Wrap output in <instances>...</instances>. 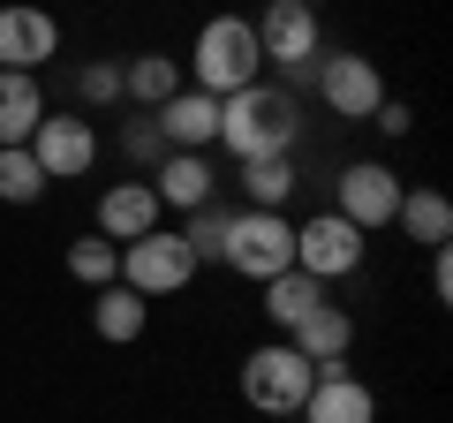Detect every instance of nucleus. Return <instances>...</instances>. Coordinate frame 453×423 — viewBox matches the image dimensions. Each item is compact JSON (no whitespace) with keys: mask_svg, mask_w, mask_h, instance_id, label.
I'll list each match as a JSON object with an SVG mask.
<instances>
[{"mask_svg":"<svg viewBox=\"0 0 453 423\" xmlns=\"http://www.w3.org/2000/svg\"><path fill=\"white\" fill-rule=\"evenodd\" d=\"M280 423H295V416H280Z\"/></svg>","mask_w":453,"mask_h":423,"instance_id":"obj_31","label":"nucleus"},{"mask_svg":"<svg viewBox=\"0 0 453 423\" xmlns=\"http://www.w3.org/2000/svg\"><path fill=\"white\" fill-rule=\"evenodd\" d=\"M53 53H61V23H53L38 0H8V8H0V68L31 76V68L53 61Z\"/></svg>","mask_w":453,"mask_h":423,"instance_id":"obj_12","label":"nucleus"},{"mask_svg":"<svg viewBox=\"0 0 453 423\" xmlns=\"http://www.w3.org/2000/svg\"><path fill=\"white\" fill-rule=\"evenodd\" d=\"M295 423H378V393L363 386V378H348V371H340V378H318Z\"/></svg>","mask_w":453,"mask_h":423,"instance_id":"obj_16","label":"nucleus"},{"mask_svg":"<svg viewBox=\"0 0 453 423\" xmlns=\"http://www.w3.org/2000/svg\"><path fill=\"white\" fill-rule=\"evenodd\" d=\"M23 151L38 159V174H46V181H76V174H91V166H98V129L83 114H46Z\"/></svg>","mask_w":453,"mask_h":423,"instance_id":"obj_7","label":"nucleus"},{"mask_svg":"<svg viewBox=\"0 0 453 423\" xmlns=\"http://www.w3.org/2000/svg\"><path fill=\"white\" fill-rule=\"evenodd\" d=\"M393 227H408V242H423V250H446V242H453V204H446V189H408L401 212H393Z\"/></svg>","mask_w":453,"mask_h":423,"instance_id":"obj_18","label":"nucleus"},{"mask_svg":"<svg viewBox=\"0 0 453 423\" xmlns=\"http://www.w3.org/2000/svg\"><path fill=\"white\" fill-rule=\"evenodd\" d=\"M151 121H159V144H166V151H204V144H219V98H211V91H174Z\"/></svg>","mask_w":453,"mask_h":423,"instance_id":"obj_13","label":"nucleus"},{"mask_svg":"<svg viewBox=\"0 0 453 423\" xmlns=\"http://www.w3.org/2000/svg\"><path fill=\"white\" fill-rule=\"evenodd\" d=\"M257 68H265V53H257L250 16H211L204 31H196V53H189L196 91L226 98V91H242V83H257Z\"/></svg>","mask_w":453,"mask_h":423,"instance_id":"obj_2","label":"nucleus"},{"mask_svg":"<svg viewBox=\"0 0 453 423\" xmlns=\"http://www.w3.org/2000/svg\"><path fill=\"white\" fill-rule=\"evenodd\" d=\"M121 151H129V159H144V166H159L166 159V144H159V121H129V129H121Z\"/></svg>","mask_w":453,"mask_h":423,"instance_id":"obj_26","label":"nucleus"},{"mask_svg":"<svg viewBox=\"0 0 453 423\" xmlns=\"http://www.w3.org/2000/svg\"><path fill=\"white\" fill-rule=\"evenodd\" d=\"M295 265H303L310 280H340L363 265V227H348L340 212H318V219H303L295 227Z\"/></svg>","mask_w":453,"mask_h":423,"instance_id":"obj_10","label":"nucleus"},{"mask_svg":"<svg viewBox=\"0 0 453 423\" xmlns=\"http://www.w3.org/2000/svg\"><path fill=\"white\" fill-rule=\"evenodd\" d=\"M91 326H98V341H144V326H151V303L136 288H98V303H91Z\"/></svg>","mask_w":453,"mask_h":423,"instance_id":"obj_19","label":"nucleus"},{"mask_svg":"<svg viewBox=\"0 0 453 423\" xmlns=\"http://www.w3.org/2000/svg\"><path fill=\"white\" fill-rule=\"evenodd\" d=\"M431 295H438V303L453 295V258H446V250H431Z\"/></svg>","mask_w":453,"mask_h":423,"instance_id":"obj_29","label":"nucleus"},{"mask_svg":"<svg viewBox=\"0 0 453 423\" xmlns=\"http://www.w3.org/2000/svg\"><path fill=\"white\" fill-rule=\"evenodd\" d=\"M378 129H386V136H408V129H416V114H408V98H378Z\"/></svg>","mask_w":453,"mask_h":423,"instance_id":"obj_28","label":"nucleus"},{"mask_svg":"<svg viewBox=\"0 0 453 423\" xmlns=\"http://www.w3.org/2000/svg\"><path fill=\"white\" fill-rule=\"evenodd\" d=\"M401 174H393V166H378V159H356L348 166V174H340V219H348V227H393V212H401Z\"/></svg>","mask_w":453,"mask_h":423,"instance_id":"obj_9","label":"nucleus"},{"mask_svg":"<svg viewBox=\"0 0 453 423\" xmlns=\"http://www.w3.org/2000/svg\"><path fill=\"white\" fill-rule=\"evenodd\" d=\"M303 8H318V0H303Z\"/></svg>","mask_w":453,"mask_h":423,"instance_id":"obj_30","label":"nucleus"},{"mask_svg":"<svg viewBox=\"0 0 453 423\" xmlns=\"http://www.w3.org/2000/svg\"><path fill=\"white\" fill-rule=\"evenodd\" d=\"M288 348L318 378H340V371H348V348H356V318H348L340 303H318L310 318H295V326H288Z\"/></svg>","mask_w":453,"mask_h":423,"instance_id":"obj_11","label":"nucleus"},{"mask_svg":"<svg viewBox=\"0 0 453 423\" xmlns=\"http://www.w3.org/2000/svg\"><path fill=\"white\" fill-rule=\"evenodd\" d=\"M219 265H234L242 280H273V273H288L295 265V227H288V212H234L226 219V258Z\"/></svg>","mask_w":453,"mask_h":423,"instance_id":"obj_5","label":"nucleus"},{"mask_svg":"<svg viewBox=\"0 0 453 423\" xmlns=\"http://www.w3.org/2000/svg\"><path fill=\"white\" fill-rule=\"evenodd\" d=\"M242 189H250V212H280L303 181H295V159L273 151V159H242Z\"/></svg>","mask_w":453,"mask_h":423,"instance_id":"obj_22","label":"nucleus"},{"mask_svg":"<svg viewBox=\"0 0 453 423\" xmlns=\"http://www.w3.org/2000/svg\"><path fill=\"white\" fill-rule=\"evenodd\" d=\"M250 31H257V53H265V61L288 68V83L318 76V8H303V0H273Z\"/></svg>","mask_w":453,"mask_h":423,"instance_id":"obj_6","label":"nucleus"},{"mask_svg":"<svg viewBox=\"0 0 453 423\" xmlns=\"http://www.w3.org/2000/svg\"><path fill=\"white\" fill-rule=\"evenodd\" d=\"M46 196V174H38V159L23 144H8L0 151V204H38Z\"/></svg>","mask_w":453,"mask_h":423,"instance_id":"obj_25","label":"nucleus"},{"mask_svg":"<svg viewBox=\"0 0 453 423\" xmlns=\"http://www.w3.org/2000/svg\"><path fill=\"white\" fill-rule=\"evenodd\" d=\"M310 386H318V371H310L288 341L250 348V356H242V401L257 408V416H273V423H280V416H303Z\"/></svg>","mask_w":453,"mask_h":423,"instance_id":"obj_3","label":"nucleus"},{"mask_svg":"<svg viewBox=\"0 0 453 423\" xmlns=\"http://www.w3.org/2000/svg\"><path fill=\"white\" fill-rule=\"evenodd\" d=\"M151 196H159V204H174V212H196V204H211V196H219V174H211L204 151H166L159 174H151Z\"/></svg>","mask_w":453,"mask_h":423,"instance_id":"obj_15","label":"nucleus"},{"mask_svg":"<svg viewBox=\"0 0 453 423\" xmlns=\"http://www.w3.org/2000/svg\"><path fill=\"white\" fill-rule=\"evenodd\" d=\"M189 280H196V258H189V242H181V227H151V235H136V242H121V288H136L144 303L181 295Z\"/></svg>","mask_w":453,"mask_h":423,"instance_id":"obj_4","label":"nucleus"},{"mask_svg":"<svg viewBox=\"0 0 453 423\" xmlns=\"http://www.w3.org/2000/svg\"><path fill=\"white\" fill-rule=\"evenodd\" d=\"M68 280H83V288H113L121 280V250L106 242V235H83V242H68Z\"/></svg>","mask_w":453,"mask_h":423,"instance_id":"obj_23","label":"nucleus"},{"mask_svg":"<svg viewBox=\"0 0 453 423\" xmlns=\"http://www.w3.org/2000/svg\"><path fill=\"white\" fill-rule=\"evenodd\" d=\"M226 219H234V212H226L219 196H211V204H196V212H189V227H181V242H189V258H196V265L226 258Z\"/></svg>","mask_w":453,"mask_h":423,"instance_id":"obj_24","label":"nucleus"},{"mask_svg":"<svg viewBox=\"0 0 453 423\" xmlns=\"http://www.w3.org/2000/svg\"><path fill=\"white\" fill-rule=\"evenodd\" d=\"M174 91H181V61H166V53H136V61L121 68V98H136L144 114H159Z\"/></svg>","mask_w":453,"mask_h":423,"instance_id":"obj_21","label":"nucleus"},{"mask_svg":"<svg viewBox=\"0 0 453 423\" xmlns=\"http://www.w3.org/2000/svg\"><path fill=\"white\" fill-rule=\"evenodd\" d=\"M76 91H83V98H106V106H113V98H121V68H113V61L83 68V76H76Z\"/></svg>","mask_w":453,"mask_h":423,"instance_id":"obj_27","label":"nucleus"},{"mask_svg":"<svg viewBox=\"0 0 453 423\" xmlns=\"http://www.w3.org/2000/svg\"><path fill=\"white\" fill-rule=\"evenodd\" d=\"M295 129H303V114H295V91H280V83H242L219 98V144L234 159L295 151Z\"/></svg>","mask_w":453,"mask_h":423,"instance_id":"obj_1","label":"nucleus"},{"mask_svg":"<svg viewBox=\"0 0 453 423\" xmlns=\"http://www.w3.org/2000/svg\"><path fill=\"white\" fill-rule=\"evenodd\" d=\"M318 303H325V280H310L303 265H288V273H273V280H265V318H273L280 333H288L295 318H310Z\"/></svg>","mask_w":453,"mask_h":423,"instance_id":"obj_20","label":"nucleus"},{"mask_svg":"<svg viewBox=\"0 0 453 423\" xmlns=\"http://www.w3.org/2000/svg\"><path fill=\"white\" fill-rule=\"evenodd\" d=\"M159 212H166V204L151 196V181H113V189L98 196V235L121 250V242H136V235L159 227Z\"/></svg>","mask_w":453,"mask_h":423,"instance_id":"obj_14","label":"nucleus"},{"mask_svg":"<svg viewBox=\"0 0 453 423\" xmlns=\"http://www.w3.org/2000/svg\"><path fill=\"white\" fill-rule=\"evenodd\" d=\"M318 98L340 121H371L378 98H386V76H378V61H363V53H318Z\"/></svg>","mask_w":453,"mask_h":423,"instance_id":"obj_8","label":"nucleus"},{"mask_svg":"<svg viewBox=\"0 0 453 423\" xmlns=\"http://www.w3.org/2000/svg\"><path fill=\"white\" fill-rule=\"evenodd\" d=\"M38 121H46V91H38V76L0 68V151H8V144H31Z\"/></svg>","mask_w":453,"mask_h":423,"instance_id":"obj_17","label":"nucleus"}]
</instances>
